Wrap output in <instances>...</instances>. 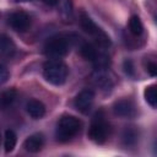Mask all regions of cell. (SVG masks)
<instances>
[{
    "instance_id": "obj_10",
    "label": "cell",
    "mask_w": 157,
    "mask_h": 157,
    "mask_svg": "<svg viewBox=\"0 0 157 157\" xmlns=\"http://www.w3.org/2000/svg\"><path fill=\"white\" fill-rule=\"evenodd\" d=\"M43 145H44V137L42 134L39 132H36V134H32L29 135L25 142H23V147L26 151L31 152V153H37L39 152L42 148H43Z\"/></svg>"
},
{
    "instance_id": "obj_6",
    "label": "cell",
    "mask_w": 157,
    "mask_h": 157,
    "mask_svg": "<svg viewBox=\"0 0 157 157\" xmlns=\"http://www.w3.org/2000/svg\"><path fill=\"white\" fill-rule=\"evenodd\" d=\"M93 101H94L93 91L88 90V88H85L81 92H78V94L75 97L74 105L78 112H81L83 114H87L91 110L92 105H93Z\"/></svg>"
},
{
    "instance_id": "obj_19",
    "label": "cell",
    "mask_w": 157,
    "mask_h": 157,
    "mask_svg": "<svg viewBox=\"0 0 157 157\" xmlns=\"http://www.w3.org/2000/svg\"><path fill=\"white\" fill-rule=\"evenodd\" d=\"M9 69L4 64H0V85L5 83L9 80Z\"/></svg>"
},
{
    "instance_id": "obj_12",
    "label": "cell",
    "mask_w": 157,
    "mask_h": 157,
    "mask_svg": "<svg viewBox=\"0 0 157 157\" xmlns=\"http://www.w3.org/2000/svg\"><path fill=\"white\" fill-rule=\"evenodd\" d=\"M15 53H16V45L13 40L6 34H1L0 36V54L5 58H12Z\"/></svg>"
},
{
    "instance_id": "obj_9",
    "label": "cell",
    "mask_w": 157,
    "mask_h": 157,
    "mask_svg": "<svg viewBox=\"0 0 157 157\" xmlns=\"http://www.w3.org/2000/svg\"><path fill=\"white\" fill-rule=\"evenodd\" d=\"M92 81H93V83H94L101 91H103L104 93L110 92L112 88H113L112 78L107 75L105 70H97V69H96V72H94L93 76H92Z\"/></svg>"
},
{
    "instance_id": "obj_18",
    "label": "cell",
    "mask_w": 157,
    "mask_h": 157,
    "mask_svg": "<svg viewBox=\"0 0 157 157\" xmlns=\"http://www.w3.org/2000/svg\"><path fill=\"white\" fill-rule=\"evenodd\" d=\"M144 96H145V101L152 107L156 108L157 107V93H156V85H150L145 88L144 91Z\"/></svg>"
},
{
    "instance_id": "obj_7",
    "label": "cell",
    "mask_w": 157,
    "mask_h": 157,
    "mask_svg": "<svg viewBox=\"0 0 157 157\" xmlns=\"http://www.w3.org/2000/svg\"><path fill=\"white\" fill-rule=\"evenodd\" d=\"M9 25L17 32H26L31 26V17L25 11H15L9 16Z\"/></svg>"
},
{
    "instance_id": "obj_23",
    "label": "cell",
    "mask_w": 157,
    "mask_h": 157,
    "mask_svg": "<svg viewBox=\"0 0 157 157\" xmlns=\"http://www.w3.org/2000/svg\"><path fill=\"white\" fill-rule=\"evenodd\" d=\"M0 141H1V134H0Z\"/></svg>"
},
{
    "instance_id": "obj_5",
    "label": "cell",
    "mask_w": 157,
    "mask_h": 157,
    "mask_svg": "<svg viewBox=\"0 0 157 157\" xmlns=\"http://www.w3.org/2000/svg\"><path fill=\"white\" fill-rule=\"evenodd\" d=\"M69 48L70 44L65 37H52L44 44V54L50 59H60L67 54Z\"/></svg>"
},
{
    "instance_id": "obj_13",
    "label": "cell",
    "mask_w": 157,
    "mask_h": 157,
    "mask_svg": "<svg viewBox=\"0 0 157 157\" xmlns=\"http://www.w3.org/2000/svg\"><path fill=\"white\" fill-rule=\"evenodd\" d=\"M17 98V91L15 88H7L0 91V109L11 107Z\"/></svg>"
},
{
    "instance_id": "obj_4",
    "label": "cell",
    "mask_w": 157,
    "mask_h": 157,
    "mask_svg": "<svg viewBox=\"0 0 157 157\" xmlns=\"http://www.w3.org/2000/svg\"><path fill=\"white\" fill-rule=\"evenodd\" d=\"M80 25H81L82 29H83L87 34H90L91 37H93L94 40H96L99 45H102V47H108V45L110 44V39H109V37L105 34V32L102 31V29L93 22V20H92L88 15H86L85 12H82V13L80 15Z\"/></svg>"
},
{
    "instance_id": "obj_20",
    "label": "cell",
    "mask_w": 157,
    "mask_h": 157,
    "mask_svg": "<svg viewBox=\"0 0 157 157\" xmlns=\"http://www.w3.org/2000/svg\"><path fill=\"white\" fill-rule=\"evenodd\" d=\"M123 67H124V71L128 76H134L135 74V70H134V65H132V61L131 60H125L124 64H123Z\"/></svg>"
},
{
    "instance_id": "obj_22",
    "label": "cell",
    "mask_w": 157,
    "mask_h": 157,
    "mask_svg": "<svg viewBox=\"0 0 157 157\" xmlns=\"http://www.w3.org/2000/svg\"><path fill=\"white\" fill-rule=\"evenodd\" d=\"M43 2L48 6H55L59 2V0H43Z\"/></svg>"
},
{
    "instance_id": "obj_11",
    "label": "cell",
    "mask_w": 157,
    "mask_h": 157,
    "mask_svg": "<svg viewBox=\"0 0 157 157\" xmlns=\"http://www.w3.org/2000/svg\"><path fill=\"white\" fill-rule=\"evenodd\" d=\"M26 110L33 119H40L45 114V105L38 99H29L26 103Z\"/></svg>"
},
{
    "instance_id": "obj_17",
    "label": "cell",
    "mask_w": 157,
    "mask_h": 157,
    "mask_svg": "<svg viewBox=\"0 0 157 157\" xmlns=\"http://www.w3.org/2000/svg\"><path fill=\"white\" fill-rule=\"evenodd\" d=\"M129 31H130L131 34H134L136 37L140 36V34H142L144 26H142V22H141V20H140L139 16L134 15V16L130 17V20H129Z\"/></svg>"
},
{
    "instance_id": "obj_15",
    "label": "cell",
    "mask_w": 157,
    "mask_h": 157,
    "mask_svg": "<svg viewBox=\"0 0 157 157\" xmlns=\"http://www.w3.org/2000/svg\"><path fill=\"white\" fill-rule=\"evenodd\" d=\"M139 139V134L136 131V129H134L132 126L125 128L123 134H121V141L124 146H135Z\"/></svg>"
},
{
    "instance_id": "obj_21",
    "label": "cell",
    "mask_w": 157,
    "mask_h": 157,
    "mask_svg": "<svg viewBox=\"0 0 157 157\" xmlns=\"http://www.w3.org/2000/svg\"><path fill=\"white\" fill-rule=\"evenodd\" d=\"M146 70L151 76H156L157 75V65H156V63L155 61H150L147 64V66H146Z\"/></svg>"
},
{
    "instance_id": "obj_1",
    "label": "cell",
    "mask_w": 157,
    "mask_h": 157,
    "mask_svg": "<svg viewBox=\"0 0 157 157\" xmlns=\"http://www.w3.org/2000/svg\"><path fill=\"white\" fill-rule=\"evenodd\" d=\"M81 128L82 123L78 118L69 114L63 115L56 124L55 137L59 142H67L80 132Z\"/></svg>"
},
{
    "instance_id": "obj_8",
    "label": "cell",
    "mask_w": 157,
    "mask_h": 157,
    "mask_svg": "<svg viewBox=\"0 0 157 157\" xmlns=\"http://www.w3.org/2000/svg\"><path fill=\"white\" fill-rule=\"evenodd\" d=\"M113 112L115 115L121 117V118H132L136 114L135 104L132 101L125 98V99H119L113 104Z\"/></svg>"
},
{
    "instance_id": "obj_2",
    "label": "cell",
    "mask_w": 157,
    "mask_h": 157,
    "mask_svg": "<svg viewBox=\"0 0 157 157\" xmlns=\"http://www.w3.org/2000/svg\"><path fill=\"white\" fill-rule=\"evenodd\" d=\"M67 66L59 59H50L43 65V76L47 82L54 86H61L67 78Z\"/></svg>"
},
{
    "instance_id": "obj_3",
    "label": "cell",
    "mask_w": 157,
    "mask_h": 157,
    "mask_svg": "<svg viewBox=\"0 0 157 157\" xmlns=\"http://www.w3.org/2000/svg\"><path fill=\"white\" fill-rule=\"evenodd\" d=\"M110 135V125L102 112L96 113L88 129V137L96 144H104Z\"/></svg>"
},
{
    "instance_id": "obj_16",
    "label": "cell",
    "mask_w": 157,
    "mask_h": 157,
    "mask_svg": "<svg viewBox=\"0 0 157 157\" xmlns=\"http://www.w3.org/2000/svg\"><path fill=\"white\" fill-rule=\"evenodd\" d=\"M17 142V136L15 134L13 130H6L5 131V137H4V147H5V152H11L13 151L15 146Z\"/></svg>"
},
{
    "instance_id": "obj_14",
    "label": "cell",
    "mask_w": 157,
    "mask_h": 157,
    "mask_svg": "<svg viewBox=\"0 0 157 157\" xmlns=\"http://www.w3.org/2000/svg\"><path fill=\"white\" fill-rule=\"evenodd\" d=\"M80 53L83 56V59H86L91 63H94L99 55V52L97 50V48L91 43H83L80 48Z\"/></svg>"
}]
</instances>
